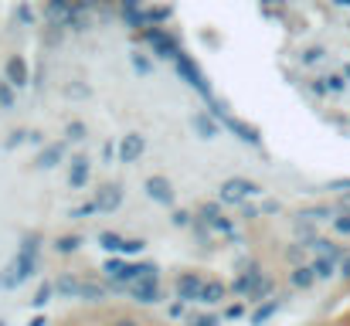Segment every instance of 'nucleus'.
Listing matches in <instances>:
<instances>
[{"label": "nucleus", "mask_w": 350, "mask_h": 326, "mask_svg": "<svg viewBox=\"0 0 350 326\" xmlns=\"http://www.w3.org/2000/svg\"><path fill=\"white\" fill-rule=\"evenodd\" d=\"M228 133H234V139L238 143H245V146H252V150H262V133H258V126H252V122H245V119H238V116H232L228 112V106H218V103H211V109H208Z\"/></svg>", "instance_id": "f257e3e1"}, {"label": "nucleus", "mask_w": 350, "mask_h": 326, "mask_svg": "<svg viewBox=\"0 0 350 326\" xmlns=\"http://www.w3.org/2000/svg\"><path fill=\"white\" fill-rule=\"evenodd\" d=\"M258 194H262V184L252 180V177H228V180L218 184V201L225 208H238V204H245L248 198H258Z\"/></svg>", "instance_id": "f03ea898"}, {"label": "nucleus", "mask_w": 350, "mask_h": 326, "mask_svg": "<svg viewBox=\"0 0 350 326\" xmlns=\"http://www.w3.org/2000/svg\"><path fill=\"white\" fill-rule=\"evenodd\" d=\"M262 279H265V269H262V262L248 255V258H241V262H238V275H234L232 282H228V289H232V296L245 299V296H248V293H252V289L262 282Z\"/></svg>", "instance_id": "7ed1b4c3"}, {"label": "nucleus", "mask_w": 350, "mask_h": 326, "mask_svg": "<svg viewBox=\"0 0 350 326\" xmlns=\"http://www.w3.org/2000/svg\"><path fill=\"white\" fill-rule=\"evenodd\" d=\"M174 68H177V75L204 99V103H215V89H211V82H208V75L187 58V55H177V62H174Z\"/></svg>", "instance_id": "20e7f679"}, {"label": "nucleus", "mask_w": 350, "mask_h": 326, "mask_svg": "<svg viewBox=\"0 0 350 326\" xmlns=\"http://www.w3.org/2000/svg\"><path fill=\"white\" fill-rule=\"evenodd\" d=\"M204 279H208V275H201V272H194V269H184V272H177V275H174V296H177L184 306H194V303H201Z\"/></svg>", "instance_id": "39448f33"}, {"label": "nucleus", "mask_w": 350, "mask_h": 326, "mask_svg": "<svg viewBox=\"0 0 350 326\" xmlns=\"http://www.w3.org/2000/svg\"><path fill=\"white\" fill-rule=\"evenodd\" d=\"M143 191H146V198H150L153 204H160V208H177L174 184H170L163 174H150V177L143 180Z\"/></svg>", "instance_id": "423d86ee"}, {"label": "nucleus", "mask_w": 350, "mask_h": 326, "mask_svg": "<svg viewBox=\"0 0 350 326\" xmlns=\"http://www.w3.org/2000/svg\"><path fill=\"white\" fill-rule=\"evenodd\" d=\"M129 299L136 306H157V303H163V282L160 279H139V282L129 286Z\"/></svg>", "instance_id": "0eeeda50"}, {"label": "nucleus", "mask_w": 350, "mask_h": 326, "mask_svg": "<svg viewBox=\"0 0 350 326\" xmlns=\"http://www.w3.org/2000/svg\"><path fill=\"white\" fill-rule=\"evenodd\" d=\"M65 157H68V143H65V139H55V143H44V146L38 150V157L31 160V167H34V170H55Z\"/></svg>", "instance_id": "6e6552de"}, {"label": "nucleus", "mask_w": 350, "mask_h": 326, "mask_svg": "<svg viewBox=\"0 0 350 326\" xmlns=\"http://www.w3.org/2000/svg\"><path fill=\"white\" fill-rule=\"evenodd\" d=\"M96 204H99V215H113L122 208V201H126V191H122V184L113 180V184H103L99 191H96V198H92Z\"/></svg>", "instance_id": "1a4fd4ad"}, {"label": "nucleus", "mask_w": 350, "mask_h": 326, "mask_svg": "<svg viewBox=\"0 0 350 326\" xmlns=\"http://www.w3.org/2000/svg\"><path fill=\"white\" fill-rule=\"evenodd\" d=\"M89 184H92V163H89L85 153H75L68 160V187L72 191H85Z\"/></svg>", "instance_id": "9d476101"}, {"label": "nucleus", "mask_w": 350, "mask_h": 326, "mask_svg": "<svg viewBox=\"0 0 350 326\" xmlns=\"http://www.w3.org/2000/svg\"><path fill=\"white\" fill-rule=\"evenodd\" d=\"M143 153H146V136H143V133H126V136L119 139V157L116 160L122 163V167H133Z\"/></svg>", "instance_id": "9b49d317"}, {"label": "nucleus", "mask_w": 350, "mask_h": 326, "mask_svg": "<svg viewBox=\"0 0 350 326\" xmlns=\"http://www.w3.org/2000/svg\"><path fill=\"white\" fill-rule=\"evenodd\" d=\"M191 129H194V136L204 139V143H211V139L221 136V122H218L208 109H198V112L191 116Z\"/></svg>", "instance_id": "f8f14e48"}, {"label": "nucleus", "mask_w": 350, "mask_h": 326, "mask_svg": "<svg viewBox=\"0 0 350 326\" xmlns=\"http://www.w3.org/2000/svg\"><path fill=\"white\" fill-rule=\"evenodd\" d=\"M3 79H7L14 89H27V85H31V68H27L24 55H10V58L3 62Z\"/></svg>", "instance_id": "ddd939ff"}, {"label": "nucleus", "mask_w": 350, "mask_h": 326, "mask_svg": "<svg viewBox=\"0 0 350 326\" xmlns=\"http://www.w3.org/2000/svg\"><path fill=\"white\" fill-rule=\"evenodd\" d=\"M79 299H85L89 306H103V303L109 299V282L99 279V275H85V279H82V293H79Z\"/></svg>", "instance_id": "4468645a"}, {"label": "nucleus", "mask_w": 350, "mask_h": 326, "mask_svg": "<svg viewBox=\"0 0 350 326\" xmlns=\"http://www.w3.org/2000/svg\"><path fill=\"white\" fill-rule=\"evenodd\" d=\"M10 265H14V275H17L21 286L31 282V279L41 272V258H38V255H24V252H17V255L10 258Z\"/></svg>", "instance_id": "2eb2a0df"}, {"label": "nucleus", "mask_w": 350, "mask_h": 326, "mask_svg": "<svg viewBox=\"0 0 350 326\" xmlns=\"http://www.w3.org/2000/svg\"><path fill=\"white\" fill-rule=\"evenodd\" d=\"M232 296V289H228V282H221V279H204V289H201V306H225V299Z\"/></svg>", "instance_id": "dca6fc26"}, {"label": "nucleus", "mask_w": 350, "mask_h": 326, "mask_svg": "<svg viewBox=\"0 0 350 326\" xmlns=\"http://www.w3.org/2000/svg\"><path fill=\"white\" fill-rule=\"evenodd\" d=\"M317 282H320V279H317L313 265L299 262V265H293V269H289V286H293V289H299V293H310Z\"/></svg>", "instance_id": "f3484780"}, {"label": "nucleus", "mask_w": 350, "mask_h": 326, "mask_svg": "<svg viewBox=\"0 0 350 326\" xmlns=\"http://www.w3.org/2000/svg\"><path fill=\"white\" fill-rule=\"evenodd\" d=\"M79 293H82V275H75V272H58V279H55V296H58V299H79Z\"/></svg>", "instance_id": "a211bd4d"}, {"label": "nucleus", "mask_w": 350, "mask_h": 326, "mask_svg": "<svg viewBox=\"0 0 350 326\" xmlns=\"http://www.w3.org/2000/svg\"><path fill=\"white\" fill-rule=\"evenodd\" d=\"M282 310V299H265V303H258V306H252V313H248V326H265L275 313Z\"/></svg>", "instance_id": "6ab92c4d"}, {"label": "nucleus", "mask_w": 350, "mask_h": 326, "mask_svg": "<svg viewBox=\"0 0 350 326\" xmlns=\"http://www.w3.org/2000/svg\"><path fill=\"white\" fill-rule=\"evenodd\" d=\"M82 245H85V234H58L55 241H51V252L55 255H62V258H68V255H75V252H82Z\"/></svg>", "instance_id": "aec40b11"}, {"label": "nucleus", "mask_w": 350, "mask_h": 326, "mask_svg": "<svg viewBox=\"0 0 350 326\" xmlns=\"http://www.w3.org/2000/svg\"><path fill=\"white\" fill-rule=\"evenodd\" d=\"M41 248H44V231H38V228L21 231V238H17V252H24V255H38V258H41Z\"/></svg>", "instance_id": "412c9836"}, {"label": "nucleus", "mask_w": 350, "mask_h": 326, "mask_svg": "<svg viewBox=\"0 0 350 326\" xmlns=\"http://www.w3.org/2000/svg\"><path fill=\"white\" fill-rule=\"evenodd\" d=\"M139 279H160V265L143 258V262H129V286L139 282Z\"/></svg>", "instance_id": "4be33fe9"}, {"label": "nucleus", "mask_w": 350, "mask_h": 326, "mask_svg": "<svg viewBox=\"0 0 350 326\" xmlns=\"http://www.w3.org/2000/svg\"><path fill=\"white\" fill-rule=\"evenodd\" d=\"M272 296H275V279L265 275V279L245 296V303H248V306H258V303H265V299H272Z\"/></svg>", "instance_id": "5701e85b"}, {"label": "nucleus", "mask_w": 350, "mask_h": 326, "mask_svg": "<svg viewBox=\"0 0 350 326\" xmlns=\"http://www.w3.org/2000/svg\"><path fill=\"white\" fill-rule=\"evenodd\" d=\"M310 265H313V272H317V279H320V282L334 279V275H337V269H340V262H337V258H330V255H317Z\"/></svg>", "instance_id": "b1692460"}, {"label": "nucleus", "mask_w": 350, "mask_h": 326, "mask_svg": "<svg viewBox=\"0 0 350 326\" xmlns=\"http://www.w3.org/2000/svg\"><path fill=\"white\" fill-rule=\"evenodd\" d=\"M51 299H55V279H51V282L44 279V282L38 286V293L31 296V310H38V313H41V310L51 303Z\"/></svg>", "instance_id": "393cba45"}, {"label": "nucleus", "mask_w": 350, "mask_h": 326, "mask_svg": "<svg viewBox=\"0 0 350 326\" xmlns=\"http://www.w3.org/2000/svg\"><path fill=\"white\" fill-rule=\"evenodd\" d=\"M191 234H194L204 248H211V234H215V231H211V224H208L201 215H194V221H191Z\"/></svg>", "instance_id": "a878e982"}, {"label": "nucleus", "mask_w": 350, "mask_h": 326, "mask_svg": "<svg viewBox=\"0 0 350 326\" xmlns=\"http://www.w3.org/2000/svg\"><path fill=\"white\" fill-rule=\"evenodd\" d=\"M122 241H126V238H122L119 231H99V248L109 252V255H119V252H122Z\"/></svg>", "instance_id": "bb28decb"}, {"label": "nucleus", "mask_w": 350, "mask_h": 326, "mask_svg": "<svg viewBox=\"0 0 350 326\" xmlns=\"http://www.w3.org/2000/svg\"><path fill=\"white\" fill-rule=\"evenodd\" d=\"M85 136H89V126L82 119L65 122V143H85Z\"/></svg>", "instance_id": "cd10ccee"}, {"label": "nucleus", "mask_w": 350, "mask_h": 326, "mask_svg": "<svg viewBox=\"0 0 350 326\" xmlns=\"http://www.w3.org/2000/svg\"><path fill=\"white\" fill-rule=\"evenodd\" d=\"M198 215L211 224V221H218V217L225 215V204H221L218 198H215V201H201V204H198Z\"/></svg>", "instance_id": "c85d7f7f"}, {"label": "nucleus", "mask_w": 350, "mask_h": 326, "mask_svg": "<svg viewBox=\"0 0 350 326\" xmlns=\"http://www.w3.org/2000/svg\"><path fill=\"white\" fill-rule=\"evenodd\" d=\"M14 106H17V89H14L7 79H0V109L10 112Z\"/></svg>", "instance_id": "c756f323"}, {"label": "nucleus", "mask_w": 350, "mask_h": 326, "mask_svg": "<svg viewBox=\"0 0 350 326\" xmlns=\"http://www.w3.org/2000/svg\"><path fill=\"white\" fill-rule=\"evenodd\" d=\"M27 139H31V129H10V133H7V139H3V153H10V150L24 146Z\"/></svg>", "instance_id": "7c9ffc66"}, {"label": "nucleus", "mask_w": 350, "mask_h": 326, "mask_svg": "<svg viewBox=\"0 0 350 326\" xmlns=\"http://www.w3.org/2000/svg\"><path fill=\"white\" fill-rule=\"evenodd\" d=\"M143 252H146V238H126L119 255H122V258H136V255H143Z\"/></svg>", "instance_id": "2f4dec72"}, {"label": "nucleus", "mask_w": 350, "mask_h": 326, "mask_svg": "<svg viewBox=\"0 0 350 326\" xmlns=\"http://www.w3.org/2000/svg\"><path fill=\"white\" fill-rule=\"evenodd\" d=\"M129 62H133V72H136V75H143V79L153 75V62H150V55H139V51H136Z\"/></svg>", "instance_id": "473e14b6"}, {"label": "nucleus", "mask_w": 350, "mask_h": 326, "mask_svg": "<svg viewBox=\"0 0 350 326\" xmlns=\"http://www.w3.org/2000/svg\"><path fill=\"white\" fill-rule=\"evenodd\" d=\"M187 326H221V313H191Z\"/></svg>", "instance_id": "72a5a7b5"}, {"label": "nucleus", "mask_w": 350, "mask_h": 326, "mask_svg": "<svg viewBox=\"0 0 350 326\" xmlns=\"http://www.w3.org/2000/svg\"><path fill=\"white\" fill-rule=\"evenodd\" d=\"M248 310H252V306H248L245 299H238V303H228V306L221 310V320H241V316H245Z\"/></svg>", "instance_id": "f704fd0d"}, {"label": "nucleus", "mask_w": 350, "mask_h": 326, "mask_svg": "<svg viewBox=\"0 0 350 326\" xmlns=\"http://www.w3.org/2000/svg\"><path fill=\"white\" fill-rule=\"evenodd\" d=\"M92 215H99V204H96V201H85V204H79V208L68 211L72 221H85V217H92Z\"/></svg>", "instance_id": "c9c22d12"}, {"label": "nucleus", "mask_w": 350, "mask_h": 326, "mask_svg": "<svg viewBox=\"0 0 350 326\" xmlns=\"http://www.w3.org/2000/svg\"><path fill=\"white\" fill-rule=\"evenodd\" d=\"M191 221H194V211H187V208H170V224H174V228H191Z\"/></svg>", "instance_id": "e433bc0d"}, {"label": "nucleus", "mask_w": 350, "mask_h": 326, "mask_svg": "<svg viewBox=\"0 0 350 326\" xmlns=\"http://www.w3.org/2000/svg\"><path fill=\"white\" fill-rule=\"evenodd\" d=\"M258 217H262V208H258V204H248V201H245V204H238V221L252 224V221H258Z\"/></svg>", "instance_id": "4c0bfd02"}, {"label": "nucleus", "mask_w": 350, "mask_h": 326, "mask_svg": "<svg viewBox=\"0 0 350 326\" xmlns=\"http://www.w3.org/2000/svg\"><path fill=\"white\" fill-rule=\"evenodd\" d=\"M119 157V143H113V139H106L103 143V163H109L113 167V160Z\"/></svg>", "instance_id": "58836bf2"}, {"label": "nucleus", "mask_w": 350, "mask_h": 326, "mask_svg": "<svg viewBox=\"0 0 350 326\" xmlns=\"http://www.w3.org/2000/svg\"><path fill=\"white\" fill-rule=\"evenodd\" d=\"M330 224H334V231H337L340 238H350V215H340V217H334Z\"/></svg>", "instance_id": "ea45409f"}, {"label": "nucleus", "mask_w": 350, "mask_h": 326, "mask_svg": "<svg viewBox=\"0 0 350 326\" xmlns=\"http://www.w3.org/2000/svg\"><path fill=\"white\" fill-rule=\"evenodd\" d=\"M303 248H306V245H299V241H293V245L286 248V258H289L293 265H299V262H303Z\"/></svg>", "instance_id": "a19ab883"}, {"label": "nucleus", "mask_w": 350, "mask_h": 326, "mask_svg": "<svg viewBox=\"0 0 350 326\" xmlns=\"http://www.w3.org/2000/svg\"><path fill=\"white\" fill-rule=\"evenodd\" d=\"M109 326H143V323H139L133 313H119V316H113V323Z\"/></svg>", "instance_id": "79ce46f5"}, {"label": "nucleus", "mask_w": 350, "mask_h": 326, "mask_svg": "<svg viewBox=\"0 0 350 326\" xmlns=\"http://www.w3.org/2000/svg\"><path fill=\"white\" fill-rule=\"evenodd\" d=\"M184 310H187V306H184L180 299H174V303L167 306V316H170V320H180V316H184Z\"/></svg>", "instance_id": "37998d69"}, {"label": "nucleus", "mask_w": 350, "mask_h": 326, "mask_svg": "<svg viewBox=\"0 0 350 326\" xmlns=\"http://www.w3.org/2000/svg\"><path fill=\"white\" fill-rule=\"evenodd\" d=\"M258 208H262V217L265 215H279V211H282V204H279V201H272V198H269V201H262Z\"/></svg>", "instance_id": "c03bdc74"}, {"label": "nucleus", "mask_w": 350, "mask_h": 326, "mask_svg": "<svg viewBox=\"0 0 350 326\" xmlns=\"http://www.w3.org/2000/svg\"><path fill=\"white\" fill-rule=\"evenodd\" d=\"M327 191H350V177H340V180H330Z\"/></svg>", "instance_id": "a18cd8bd"}, {"label": "nucleus", "mask_w": 350, "mask_h": 326, "mask_svg": "<svg viewBox=\"0 0 350 326\" xmlns=\"http://www.w3.org/2000/svg\"><path fill=\"white\" fill-rule=\"evenodd\" d=\"M65 96H72V99H82V96H89V89H79V85H65Z\"/></svg>", "instance_id": "49530a36"}, {"label": "nucleus", "mask_w": 350, "mask_h": 326, "mask_svg": "<svg viewBox=\"0 0 350 326\" xmlns=\"http://www.w3.org/2000/svg\"><path fill=\"white\" fill-rule=\"evenodd\" d=\"M27 326H48V316H41V313H38V316H34Z\"/></svg>", "instance_id": "de8ad7c7"}, {"label": "nucleus", "mask_w": 350, "mask_h": 326, "mask_svg": "<svg viewBox=\"0 0 350 326\" xmlns=\"http://www.w3.org/2000/svg\"><path fill=\"white\" fill-rule=\"evenodd\" d=\"M0 326H7V323H3V320H0Z\"/></svg>", "instance_id": "09e8293b"}]
</instances>
